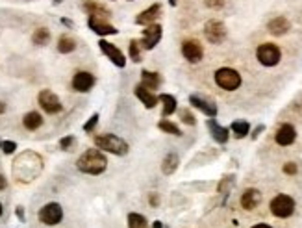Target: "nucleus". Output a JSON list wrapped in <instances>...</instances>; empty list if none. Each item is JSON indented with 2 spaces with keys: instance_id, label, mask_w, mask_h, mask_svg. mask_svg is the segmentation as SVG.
<instances>
[{
  "instance_id": "f257e3e1",
  "label": "nucleus",
  "mask_w": 302,
  "mask_h": 228,
  "mask_svg": "<svg viewBox=\"0 0 302 228\" xmlns=\"http://www.w3.org/2000/svg\"><path fill=\"white\" fill-rule=\"evenodd\" d=\"M76 165H78V169L82 171V173L100 175V173H104L106 165H108V160H106V156L99 149H89L78 158V163H76Z\"/></svg>"
},
{
  "instance_id": "f03ea898",
  "label": "nucleus",
  "mask_w": 302,
  "mask_h": 228,
  "mask_svg": "<svg viewBox=\"0 0 302 228\" xmlns=\"http://www.w3.org/2000/svg\"><path fill=\"white\" fill-rule=\"evenodd\" d=\"M95 145L99 147L100 150H106V152H112V154H117V156H125L128 154V143L123 141L121 137L113 136V134H100V136H95Z\"/></svg>"
},
{
  "instance_id": "7ed1b4c3",
  "label": "nucleus",
  "mask_w": 302,
  "mask_h": 228,
  "mask_svg": "<svg viewBox=\"0 0 302 228\" xmlns=\"http://www.w3.org/2000/svg\"><path fill=\"white\" fill-rule=\"evenodd\" d=\"M215 82L219 87H223L226 91H234L241 85V76L239 72L234 71V69H228V67H223L215 72Z\"/></svg>"
},
{
  "instance_id": "20e7f679",
  "label": "nucleus",
  "mask_w": 302,
  "mask_h": 228,
  "mask_svg": "<svg viewBox=\"0 0 302 228\" xmlns=\"http://www.w3.org/2000/svg\"><path fill=\"white\" fill-rule=\"evenodd\" d=\"M280 56H282L280 48L276 45H273V43H263V45L258 46L256 50L258 61L265 67H275L280 61Z\"/></svg>"
},
{
  "instance_id": "39448f33",
  "label": "nucleus",
  "mask_w": 302,
  "mask_h": 228,
  "mask_svg": "<svg viewBox=\"0 0 302 228\" xmlns=\"http://www.w3.org/2000/svg\"><path fill=\"white\" fill-rule=\"evenodd\" d=\"M271 212L276 217H289L295 212V201L289 195H278L271 201Z\"/></svg>"
},
{
  "instance_id": "423d86ee",
  "label": "nucleus",
  "mask_w": 302,
  "mask_h": 228,
  "mask_svg": "<svg viewBox=\"0 0 302 228\" xmlns=\"http://www.w3.org/2000/svg\"><path fill=\"white\" fill-rule=\"evenodd\" d=\"M39 219L41 223H45L48 227H54L63 219V210L58 202H48L39 210Z\"/></svg>"
},
{
  "instance_id": "0eeeda50",
  "label": "nucleus",
  "mask_w": 302,
  "mask_h": 228,
  "mask_svg": "<svg viewBox=\"0 0 302 228\" xmlns=\"http://www.w3.org/2000/svg\"><path fill=\"white\" fill-rule=\"evenodd\" d=\"M39 104L41 108H43L46 113H50V115L61 111V102H59L58 95H54V93L48 91V89H43V91L39 93Z\"/></svg>"
},
{
  "instance_id": "6e6552de",
  "label": "nucleus",
  "mask_w": 302,
  "mask_h": 228,
  "mask_svg": "<svg viewBox=\"0 0 302 228\" xmlns=\"http://www.w3.org/2000/svg\"><path fill=\"white\" fill-rule=\"evenodd\" d=\"M182 54L184 58L191 63H198L204 56V50H202V45L195 39H187L182 43Z\"/></svg>"
},
{
  "instance_id": "1a4fd4ad",
  "label": "nucleus",
  "mask_w": 302,
  "mask_h": 228,
  "mask_svg": "<svg viewBox=\"0 0 302 228\" xmlns=\"http://www.w3.org/2000/svg\"><path fill=\"white\" fill-rule=\"evenodd\" d=\"M93 85H95V76L87 71L76 72V74H74V78H72V89H74V91H78V93L91 91Z\"/></svg>"
},
{
  "instance_id": "9d476101",
  "label": "nucleus",
  "mask_w": 302,
  "mask_h": 228,
  "mask_svg": "<svg viewBox=\"0 0 302 228\" xmlns=\"http://www.w3.org/2000/svg\"><path fill=\"white\" fill-rule=\"evenodd\" d=\"M204 33H206V37H208L210 43H215L217 45V43L224 41V37H226V28L219 20H210L206 24V28H204Z\"/></svg>"
},
{
  "instance_id": "9b49d317",
  "label": "nucleus",
  "mask_w": 302,
  "mask_h": 228,
  "mask_svg": "<svg viewBox=\"0 0 302 228\" xmlns=\"http://www.w3.org/2000/svg\"><path fill=\"white\" fill-rule=\"evenodd\" d=\"M99 46H100V50L110 58V61L112 63H115L117 67H125L126 65V58H125V54L119 50L117 46H113L112 43H108V41H99Z\"/></svg>"
},
{
  "instance_id": "f8f14e48",
  "label": "nucleus",
  "mask_w": 302,
  "mask_h": 228,
  "mask_svg": "<svg viewBox=\"0 0 302 228\" xmlns=\"http://www.w3.org/2000/svg\"><path fill=\"white\" fill-rule=\"evenodd\" d=\"M161 39V26L159 24H149V28H145L143 32V48L152 50L154 46L158 45Z\"/></svg>"
},
{
  "instance_id": "ddd939ff",
  "label": "nucleus",
  "mask_w": 302,
  "mask_h": 228,
  "mask_svg": "<svg viewBox=\"0 0 302 228\" xmlns=\"http://www.w3.org/2000/svg\"><path fill=\"white\" fill-rule=\"evenodd\" d=\"M295 137H297V132L295 128L291 126V124H282L280 128H278V132H276V143L278 145H282V147H288V145H291L293 141H295Z\"/></svg>"
},
{
  "instance_id": "4468645a",
  "label": "nucleus",
  "mask_w": 302,
  "mask_h": 228,
  "mask_svg": "<svg viewBox=\"0 0 302 228\" xmlns=\"http://www.w3.org/2000/svg\"><path fill=\"white\" fill-rule=\"evenodd\" d=\"M89 28L95 33H99V35H113V33H117V28L108 24L104 19H99V17H89Z\"/></svg>"
},
{
  "instance_id": "2eb2a0df",
  "label": "nucleus",
  "mask_w": 302,
  "mask_h": 228,
  "mask_svg": "<svg viewBox=\"0 0 302 228\" xmlns=\"http://www.w3.org/2000/svg\"><path fill=\"white\" fill-rule=\"evenodd\" d=\"M159 11H161V6H159V4H152L151 7H147L145 11H141V13L136 17V22H138V24H152L154 20L158 19Z\"/></svg>"
},
{
  "instance_id": "dca6fc26",
  "label": "nucleus",
  "mask_w": 302,
  "mask_h": 228,
  "mask_svg": "<svg viewBox=\"0 0 302 228\" xmlns=\"http://www.w3.org/2000/svg\"><path fill=\"white\" fill-rule=\"evenodd\" d=\"M262 202V193L258 189H247L241 197V206L245 210H254L258 208V204Z\"/></svg>"
},
{
  "instance_id": "f3484780",
  "label": "nucleus",
  "mask_w": 302,
  "mask_h": 228,
  "mask_svg": "<svg viewBox=\"0 0 302 228\" xmlns=\"http://www.w3.org/2000/svg\"><path fill=\"white\" fill-rule=\"evenodd\" d=\"M189 102L195 106V108H198L202 113H206L208 117H215V115H217V106L211 104V102H208V100H204V98L197 97V95H191Z\"/></svg>"
},
{
  "instance_id": "a211bd4d",
  "label": "nucleus",
  "mask_w": 302,
  "mask_h": 228,
  "mask_svg": "<svg viewBox=\"0 0 302 228\" xmlns=\"http://www.w3.org/2000/svg\"><path fill=\"white\" fill-rule=\"evenodd\" d=\"M136 97H138L139 100L145 104V108H149V110H152L154 106L158 104V97H156L152 91H149L147 87H143L141 84L136 87Z\"/></svg>"
},
{
  "instance_id": "6ab92c4d",
  "label": "nucleus",
  "mask_w": 302,
  "mask_h": 228,
  "mask_svg": "<svg viewBox=\"0 0 302 228\" xmlns=\"http://www.w3.org/2000/svg\"><path fill=\"white\" fill-rule=\"evenodd\" d=\"M159 84H161V78H159L158 72L141 71V85H143V87H147L149 91H152V89H158Z\"/></svg>"
},
{
  "instance_id": "aec40b11",
  "label": "nucleus",
  "mask_w": 302,
  "mask_h": 228,
  "mask_svg": "<svg viewBox=\"0 0 302 228\" xmlns=\"http://www.w3.org/2000/svg\"><path fill=\"white\" fill-rule=\"evenodd\" d=\"M208 128H210L211 137L215 139L217 143H226V141H228V130H226V128H223L221 124H217L213 119H210V121H208Z\"/></svg>"
},
{
  "instance_id": "412c9836",
  "label": "nucleus",
  "mask_w": 302,
  "mask_h": 228,
  "mask_svg": "<svg viewBox=\"0 0 302 228\" xmlns=\"http://www.w3.org/2000/svg\"><path fill=\"white\" fill-rule=\"evenodd\" d=\"M158 100L163 104V117H169V115H172L174 111H176L178 108V102L176 98L172 97V95H167V93H163V95H159Z\"/></svg>"
},
{
  "instance_id": "4be33fe9",
  "label": "nucleus",
  "mask_w": 302,
  "mask_h": 228,
  "mask_svg": "<svg viewBox=\"0 0 302 228\" xmlns=\"http://www.w3.org/2000/svg\"><path fill=\"white\" fill-rule=\"evenodd\" d=\"M289 30V20L286 17H276L269 22V32L275 35H282Z\"/></svg>"
},
{
  "instance_id": "5701e85b",
  "label": "nucleus",
  "mask_w": 302,
  "mask_h": 228,
  "mask_svg": "<svg viewBox=\"0 0 302 228\" xmlns=\"http://www.w3.org/2000/svg\"><path fill=\"white\" fill-rule=\"evenodd\" d=\"M86 9L87 13H89V17H99V19H104V20L110 17V11H108L104 6L97 4V2H87Z\"/></svg>"
},
{
  "instance_id": "b1692460",
  "label": "nucleus",
  "mask_w": 302,
  "mask_h": 228,
  "mask_svg": "<svg viewBox=\"0 0 302 228\" xmlns=\"http://www.w3.org/2000/svg\"><path fill=\"white\" fill-rule=\"evenodd\" d=\"M22 123H24V128H28V130H37L41 124H43V117H41L37 111H30V113L24 115Z\"/></svg>"
},
{
  "instance_id": "393cba45",
  "label": "nucleus",
  "mask_w": 302,
  "mask_h": 228,
  "mask_svg": "<svg viewBox=\"0 0 302 228\" xmlns=\"http://www.w3.org/2000/svg\"><path fill=\"white\" fill-rule=\"evenodd\" d=\"M232 132L237 139H243L250 132V124L247 121H236V123H232Z\"/></svg>"
},
{
  "instance_id": "a878e982",
  "label": "nucleus",
  "mask_w": 302,
  "mask_h": 228,
  "mask_svg": "<svg viewBox=\"0 0 302 228\" xmlns=\"http://www.w3.org/2000/svg\"><path fill=\"white\" fill-rule=\"evenodd\" d=\"M76 48V41L72 39V37H67V35H63V37H59L58 41V50L61 54H69L72 52Z\"/></svg>"
},
{
  "instance_id": "bb28decb",
  "label": "nucleus",
  "mask_w": 302,
  "mask_h": 228,
  "mask_svg": "<svg viewBox=\"0 0 302 228\" xmlns=\"http://www.w3.org/2000/svg\"><path fill=\"white\" fill-rule=\"evenodd\" d=\"M178 167V156L176 154H167V158L163 160V165H161V169H163L165 175H172Z\"/></svg>"
},
{
  "instance_id": "cd10ccee",
  "label": "nucleus",
  "mask_w": 302,
  "mask_h": 228,
  "mask_svg": "<svg viewBox=\"0 0 302 228\" xmlns=\"http://www.w3.org/2000/svg\"><path fill=\"white\" fill-rule=\"evenodd\" d=\"M33 43L35 45H39V46H43V45H46L48 43V39H50V33H48V30L46 28H39V30H35V33H33Z\"/></svg>"
},
{
  "instance_id": "c85d7f7f",
  "label": "nucleus",
  "mask_w": 302,
  "mask_h": 228,
  "mask_svg": "<svg viewBox=\"0 0 302 228\" xmlns=\"http://www.w3.org/2000/svg\"><path fill=\"white\" fill-rule=\"evenodd\" d=\"M128 228H147V219L139 214L128 215Z\"/></svg>"
},
{
  "instance_id": "c756f323",
  "label": "nucleus",
  "mask_w": 302,
  "mask_h": 228,
  "mask_svg": "<svg viewBox=\"0 0 302 228\" xmlns=\"http://www.w3.org/2000/svg\"><path fill=\"white\" fill-rule=\"evenodd\" d=\"M158 126H159V130L167 132V134H172V136H182V132H180V128H178L176 124H172L171 121H167V119H163Z\"/></svg>"
},
{
  "instance_id": "7c9ffc66",
  "label": "nucleus",
  "mask_w": 302,
  "mask_h": 228,
  "mask_svg": "<svg viewBox=\"0 0 302 228\" xmlns=\"http://www.w3.org/2000/svg\"><path fill=\"white\" fill-rule=\"evenodd\" d=\"M130 58L132 61H141V56H139V45H138V41H130Z\"/></svg>"
},
{
  "instance_id": "2f4dec72",
  "label": "nucleus",
  "mask_w": 302,
  "mask_h": 228,
  "mask_svg": "<svg viewBox=\"0 0 302 228\" xmlns=\"http://www.w3.org/2000/svg\"><path fill=\"white\" fill-rule=\"evenodd\" d=\"M97 123H99V113L91 115V119L84 124V132H93V130H95V126H97Z\"/></svg>"
},
{
  "instance_id": "473e14b6",
  "label": "nucleus",
  "mask_w": 302,
  "mask_h": 228,
  "mask_svg": "<svg viewBox=\"0 0 302 228\" xmlns=\"http://www.w3.org/2000/svg\"><path fill=\"white\" fill-rule=\"evenodd\" d=\"M0 149L4 150V154H13L15 149H17V143L15 141H4V143L0 145Z\"/></svg>"
},
{
  "instance_id": "72a5a7b5",
  "label": "nucleus",
  "mask_w": 302,
  "mask_h": 228,
  "mask_svg": "<svg viewBox=\"0 0 302 228\" xmlns=\"http://www.w3.org/2000/svg\"><path fill=\"white\" fill-rule=\"evenodd\" d=\"M180 115H182V121H184V123L195 124V117H193V113H191V111L184 110V111H180Z\"/></svg>"
},
{
  "instance_id": "f704fd0d",
  "label": "nucleus",
  "mask_w": 302,
  "mask_h": 228,
  "mask_svg": "<svg viewBox=\"0 0 302 228\" xmlns=\"http://www.w3.org/2000/svg\"><path fill=\"white\" fill-rule=\"evenodd\" d=\"M72 143H74V137H72V136L63 137V139L59 141V145H61V149H63V150H69V147H71Z\"/></svg>"
},
{
  "instance_id": "c9c22d12",
  "label": "nucleus",
  "mask_w": 302,
  "mask_h": 228,
  "mask_svg": "<svg viewBox=\"0 0 302 228\" xmlns=\"http://www.w3.org/2000/svg\"><path fill=\"white\" fill-rule=\"evenodd\" d=\"M284 173H286V175H295L297 165L295 163H286V165H284Z\"/></svg>"
},
{
  "instance_id": "e433bc0d",
  "label": "nucleus",
  "mask_w": 302,
  "mask_h": 228,
  "mask_svg": "<svg viewBox=\"0 0 302 228\" xmlns=\"http://www.w3.org/2000/svg\"><path fill=\"white\" fill-rule=\"evenodd\" d=\"M206 4L210 7H223L224 0H206Z\"/></svg>"
},
{
  "instance_id": "4c0bfd02",
  "label": "nucleus",
  "mask_w": 302,
  "mask_h": 228,
  "mask_svg": "<svg viewBox=\"0 0 302 228\" xmlns=\"http://www.w3.org/2000/svg\"><path fill=\"white\" fill-rule=\"evenodd\" d=\"M6 186H7V180L0 175V191H2V189H6Z\"/></svg>"
},
{
  "instance_id": "58836bf2",
  "label": "nucleus",
  "mask_w": 302,
  "mask_h": 228,
  "mask_svg": "<svg viewBox=\"0 0 302 228\" xmlns=\"http://www.w3.org/2000/svg\"><path fill=\"white\" fill-rule=\"evenodd\" d=\"M17 217H19L20 221H24V212H22V208H20V206L17 208Z\"/></svg>"
},
{
  "instance_id": "ea45409f",
  "label": "nucleus",
  "mask_w": 302,
  "mask_h": 228,
  "mask_svg": "<svg viewBox=\"0 0 302 228\" xmlns=\"http://www.w3.org/2000/svg\"><path fill=\"white\" fill-rule=\"evenodd\" d=\"M262 130H263V126H258L256 130H254V134H252V137H254V139H256V137L260 136V132H262Z\"/></svg>"
},
{
  "instance_id": "a19ab883",
  "label": "nucleus",
  "mask_w": 302,
  "mask_h": 228,
  "mask_svg": "<svg viewBox=\"0 0 302 228\" xmlns=\"http://www.w3.org/2000/svg\"><path fill=\"white\" fill-rule=\"evenodd\" d=\"M151 204H152V206H156V204H158V199H156V195L151 197Z\"/></svg>"
},
{
  "instance_id": "79ce46f5",
  "label": "nucleus",
  "mask_w": 302,
  "mask_h": 228,
  "mask_svg": "<svg viewBox=\"0 0 302 228\" xmlns=\"http://www.w3.org/2000/svg\"><path fill=\"white\" fill-rule=\"evenodd\" d=\"M252 228H271L269 225H256V227H252Z\"/></svg>"
},
{
  "instance_id": "37998d69",
  "label": "nucleus",
  "mask_w": 302,
  "mask_h": 228,
  "mask_svg": "<svg viewBox=\"0 0 302 228\" xmlns=\"http://www.w3.org/2000/svg\"><path fill=\"white\" fill-rule=\"evenodd\" d=\"M4 110H6V106H4V102H0V113H2Z\"/></svg>"
},
{
  "instance_id": "c03bdc74",
  "label": "nucleus",
  "mask_w": 302,
  "mask_h": 228,
  "mask_svg": "<svg viewBox=\"0 0 302 228\" xmlns=\"http://www.w3.org/2000/svg\"><path fill=\"white\" fill-rule=\"evenodd\" d=\"M171 2V6H176V0H169Z\"/></svg>"
},
{
  "instance_id": "a18cd8bd",
  "label": "nucleus",
  "mask_w": 302,
  "mask_h": 228,
  "mask_svg": "<svg viewBox=\"0 0 302 228\" xmlns=\"http://www.w3.org/2000/svg\"><path fill=\"white\" fill-rule=\"evenodd\" d=\"M0 215H2V204H0Z\"/></svg>"
},
{
  "instance_id": "49530a36",
  "label": "nucleus",
  "mask_w": 302,
  "mask_h": 228,
  "mask_svg": "<svg viewBox=\"0 0 302 228\" xmlns=\"http://www.w3.org/2000/svg\"><path fill=\"white\" fill-rule=\"evenodd\" d=\"M0 145H2V143H0Z\"/></svg>"
}]
</instances>
